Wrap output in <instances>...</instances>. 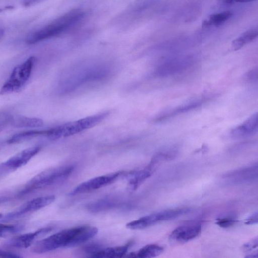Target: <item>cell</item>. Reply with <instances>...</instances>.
Masks as SVG:
<instances>
[{
    "label": "cell",
    "instance_id": "1f68e13d",
    "mask_svg": "<svg viewBox=\"0 0 258 258\" xmlns=\"http://www.w3.org/2000/svg\"><path fill=\"white\" fill-rule=\"evenodd\" d=\"M43 1L44 0H23V5L25 7H29Z\"/></svg>",
    "mask_w": 258,
    "mask_h": 258
},
{
    "label": "cell",
    "instance_id": "7402d4cb",
    "mask_svg": "<svg viewBox=\"0 0 258 258\" xmlns=\"http://www.w3.org/2000/svg\"><path fill=\"white\" fill-rule=\"evenodd\" d=\"M108 114L105 112L93 115L77 120L82 131L92 127L103 120Z\"/></svg>",
    "mask_w": 258,
    "mask_h": 258
},
{
    "label": "cell",
    "instance_id": "484cf974",
    "mask_svg": "<svg viewBox=\"0 0 258 258\" xmlns=\"http://www.w3.org/2000/svg\"><path fill=\"white\" fill-rule=\"evenodd\" d=\"M12 115L6 112H0V132L10 124Z\"/></svg>",
    "mask_w": 258,
    "mask_h": 258
},
{
    "label": "cell",
    "instance_id": "30bf717a",
    "mask_svg": "<svg viewBox=\"0 0 258 258\" xmlns=\"http://www.w3.org/2000/svg\"><path fill=\"white\" fill-rule=\"evenodd\" d=\"M169 220V214L167 210L141 217L130 222L126 227L130 229H142L151 226L158 222Z\"/></svg>",
    "mask_w": 258,
    "mask_h": 258
},
{
    "label": "cell",
    "instance_id": "cb8c5ba5",
    "mask_svg": "<svg viewBox=\"0 0 258 258\" xmlns=\"http://www.w3.org/2000/svg\"><path fill=\"white\" fill-rule=\"evenodd\" d=\"M23 229L22 225L0 223V238L18 233Z\"/></svg>",
    "mask_w": 258,
    "mask_h": 258
},
{
    "label": "cell",
    "instance_id": "603a6c76",
    "mask_svg": "<svg viewBox=\"0 0 258 258\" xmlns=\"http://www.w3.org/2000/svg\"><path fill=\"white\" fill-rule=\"evenodd\" d=\"M201 104L200 101H196L190 102L189 104H187L184 105H182L181 107H178L175 109L171 111L169 113H167L166 114L163 115L161 117H159V119H164L165 118L172 116L177 114L183 113L189 110H191L193 109L196 108L199 106Z\"/></svg>",
    "mask_w": 258,
    "mask_h": 258
},
{
    "label": "cell",
    "instance_id": "4fadbf2b",
    "mask_svg": "<svg viewBox=\"0 0 258 258\" xmlns=\"http://www.w3.org/2000/svg\"><path fill=\"white\" fill-rule=\"evenodd\" d=\"M156 163L151 160L149 165L141 170L126 172L124 176L128 181L129 186L132 189H136L141 184L149 178L152 174Z\"/></svg>",
    "mask_w": 258,
    "mask_h": 258
},
{
    "label": "cell",
    "instance_id": "f546056e",
    "mask_svg": "<svg viewBox=\"0 0 258 258\" xmlns=\"http://www.w3.org/2000/svg\"><path fill=\"white\" fill-rule=\"evenodd\" d=\"M257 223V212L252 214L245 220V223L247 225H252Z\"/></svg>",
    "mask_w": 258,
    "mask_h": 258
},
{
    "label": "cell",
    "instance_id": "3957f363",
    "mask_svg": "<svg viewBox=\"0 0 258 258\" xmlns=\"http://www.w3.org/2000/svg\"><path fill=\"white\" fill-rule=\"evenodd\" d=\"M74 170L73 165H63L46 169L29 180L23 188L13 195L11 201L21 198L37 190L66 180Z\"/></svg>",
    "mask_w": 258,
    "mask_h": 258
},
{
    "label": "cell",
    "instance_id": "7c38bea8",
    "mask_svg": "<svg viewBox=\"0 0 258 258\" xmlns=\"http://www.w3.org/2000/svg\"><path fill=\"white\" fill-rule=\"evenodd\" d=\"M258 129V115L256 112L240 125L234 128L231 136L235 139H241L254 135Z\"/></svg>",
    "mask_w": 258,
    "mask_h": 258
},
{
    "label": "cell",
    "instance_id": "ba28073f",
    "mask_svg": "<svg viewBox=\"0 0 258 258\" xmlns=\"http://www.w3.org/2000/svg\"><path fill=\"white\" fill-rule=\"evenodd\" d=\"M201 230V224L189 223L176 228L172 231L169 237L171 240L177 242H185L197 237Z\"/></svg>",
    "mask_w": 258,
    "mask_h": 258
},
{
    "label": "cell",
    "instance_id": "ffe728a7",
    "mask_svg": "<svg viewBox=\"0 0 258 258\" xmlns=\"http://www.w3.org/2000/svg\"><path fill=\"white\" fill-rule=\"evenodd\" d=\"M47 135V130H30L23 132L14 135L12 136L8 141L9 144H15L28 140L34 137L40 136Z\"/></svg>",
    "mask_w": 258,
    "mask_h": 258
},
{
    "label": "cell",
    "instance_id": "4dcf8cb0",
    "mask_svg": "<svg viewBox=\"0 0 258 258\" xmlns=\"http://www.w3.org/2000/svg\"><path fill=\"white\" fill-rule=\"evenodd\" d=\"M220 2L227 4H234L236 3H247L254 0H219Z\"/></svg>",
    "mask_w": 258,
    "mask_h": 258
},
{
    "label": "cell",
    "instance_id": "4316f807",
    "mask_svg": "<svg viewBox=\"0 0 258 258\" xmlns=\"http://www.w3.org/2000/svg\"><path fill=\"white\" fill-rule=\"evenodd\" d=\"M257 69H253L245 74L244 79L247 82L255 81L257 80Z\"/></svg>",
    "mask_w": 258,
    "mask_h": 258
},
{
    "label": "cell",
    "instance_id": "44dd1931",
    "mask_svg": "<svg viewBox=\"0 0 258 258\" xmlns=\"http://www.w3.org/2000/svg\"><path fill=\"white\" fill-rule=\"evenodd\" d=\"M232 15V13L229 11L213 14L208 16L202 24L204 27L217 26L229 19Z\"/></svg>",
    "mask_w": 258,
    "mask_h": 258
},
{
    "label": "cell",
    "instance_id": "e0dca14e",
    "mask_svg": "<svg viewBox=\"0 0 258 258\" xmlns=\"http://www.w3.org/2000/svg\"><path fill=\"white\" fill-rule=\"evenodd\" d=\"M163 251V248L157 244L147 245L137 251L126 253L124 256L130 257H153L160 254Z\"/></svg>",
    "mask_w": 258,
    "mask_h": 258
},
{
    "label": "cell",
    "instance_id": "ac0fdd59",
    "mask_svg": "<svg viewBox=\"0 0 258 258\" xmlns=\"http://www.w3.org/2000/svg\"><path fill=\"white\" fill-rule=\"evenodd\" d=\"M258 35L257 28H253L244 32L232 42L231 48L233 50H237L245 44L254 40Z\"/></svg>",
    "mask_w": 258,
    "mask_h": 258
},
{
    "label": "cell",
    "instance_id": "8fae6325",
    "mask_svg": "<svg viewBox=\"0 0 258 258\" xmlns=\"http://www.w3.org/2000/svg\"><path fill=\"white\" fill-rule=\"evenodd\" d=\"M257 177V166L256 164L233 171L226 174L224 178L230 183H239L249 182Z\"/></svg>",
    "mask_w": 258,
    "mask_h": 258
},
{
    "label": "cell",
    "instance_id": "2e32d148",
    "mask_svg": "<svg viewBox=\"0 0 258 258\" xmlns=\"http://www.w3.org/2000/svg\"><path fill=\"white\" fill-rule=\"evenodd\" d=\"M10 124L15 127H37L42 126L43 125V121L38 118L17 115H12Z\"/></svg>",
    "mask_w": 258,
    "mask_h": 258
},
{
    "label": "cell",
    "instance_id": "d6a6232c",
    "mask_svg": "<svg viewBox=\"0 0 258 258\" xmlns=\"http://www.w3.org/2000/svg\"><path fill=\"white\" fill-rule=\"evenodd\" d=\"M4 34V30L0 28V39L3 36Z\"/></svg>",
    "mask_w": 258,
    "mask_h": 258
},
{
    "label": "cell",
    "instance_id": "9a60e30c",
    "mask_svg": "<svg viewBox=\"0 0 258 258\" xmlns=\"http://www.w3.org/2000/svg\"><path fill=\"white\" fill-rule=\"evenodd\" d=\"M132 242L130 241L121 246H117L107 248H101L93 255V257L106 258V257H122L125 256Z\"/></svg>",
    "mask_w": 258,
    "mask_h": 258
},
{
    "label": "cell",
    "instance_id": "277c9868",
    "mask_svg": "<svg viewBox=\"0 0 258 258\" xmlns=\"http://www.w3.org/2000/svg\"><path fill=\"white\" fill-rule=\"evenodd\" d=\"M35 57L30 56L23 63L17 66L0 90V94L5 95L20 90L28 81L35 63Z\"/></svg>",
    "mask_w": 258,
    "mask_h": 258
},
{
    "label": "cell",
    "instance_id": "f1b7e54d",
    "mask_svg": "<svg viewBox=\"0 0 258 258\" xmlns=\"http://www.w3.org/2000/svg\"><path fill=\"white\" fill-rule=\"evenodd\" d=\"M21 256L17 253L0 249V257L17 258Z\"/></svg>",
    "mask_w": 258,
    "mask_h": 258
},
{
    "label": "cell",
    "instance_id": "6da1fadb",
    "mask_svg": "<svg viewBox=\"0 0 258 258\" xmlns=\"http://www.w3.org/2000/svg\"><path fill=\"white\" fill-rule=\"evenodd\" d=\"M98 229L82 225L61 230L37 241L32 248L36 253H43L58 248L71 247L86 242L94 237Z\"/></svg>",
    "mask_w": 258,
    "mask_h": 258
},
{
    "label": "cell",
    "instance_id": "9c48e42d",
    "mask_svg": "<svg viewBox=\"0 0 258 258\" xmlns=\"http://www.w3.org/2000/svg\"><path fill=\"white\" fill-rule=\"evenodd\" d=\"M51 227H45L36 231L13 237L6 242V245L15 248H25L30 246L33 241L39 236L51 231Z\"/></svg>",
    "mask_w": 258,
    "mask_h": 258
},
{
    "label": "cell",
    "instance_id": "7a4b0ae2",
    "mask_svg": "<svg viewBox=\"0 0 258 258\" xmlns=\"http://www.w3.org/2000/svg\"><path fill=\"white\" fill-rule=\"evenodd\" d=\"M85 17L86 13L82 9L71 10L30 34L26 41L28 44H33L59 36L77 26Z\"/></svg>",
    "mask_w": 258,
    "mask_h": 258
},
{
    "label": "cell",
    "instance_id": "52a82bcc",
    "mask_svg": "<svg viewBox=\"0 0 258 258\" xmlns=\"http://www.w3.org/2000/svg\"><path fill=\"white\" fill-rule=\"evenodd\" d=\"M55 200V196L49 195L33 199L24 204L17 210L8 213L2 221H8L20 217L24 215L34 212L51 204Z\"/></svg>",
    "mask_w": 258,
    "mask_h": 258
},
{
    "label": "cell",
    "instance_id": "836d02e7",
    "mask_svg": "<svg viewBox=\"0 0 258 258\" xmlns=\"http://www.w3.org/2000/svg\"><path fill=\"white\" fill-rule=\"evenodd\" d=\"M2 217V214L0 213V218Z\"/></svg>",
    "mask_w": 258,
    "mask_h": 258
},
{
    "label": "cell",
    "instance_id": "5b68a950",
    "mask_svg": "<svg viewBox=\"0 0 258 258\" xmlns=\"http://www.w3.org/2000/svg\"><path fill=\"white\" fill-rule=\"evenodd\" d=\"M39 147H30L22 150L8 160L0 164V179L9 173L26 165L40 151Z\"/></svg>",
    "mask_w": 258,
    "mask_h": 258
},
{
    "label": "cell",
    "instance_id": "8992f818",
    "mask_svg": "<svg viewBox=\"0 0 258 258\" xmlns=\"http://www.w3.org/2000/svg\"><path fill=\"white\" fill-rule=\"evenodd\" d=\"M125 173V171H120L94 177L79 184L69 195L75 196L101 188L114 182Z\"/></svg>",
    "mask_w": 258,
    "mask_h": 258
},
{
    "label": "cell",
    "instance_id": "d4e9b609",
    "mask_svg": "<svg viewBox=\"0 0 258 258\" xmlns=\"http://www.w3.org/2000/svg\"><path fill=\"white\" fill-rule=\"evenodd\" d=\"M236 222L237 220L233 218L224 217L217 219L216 223L221 227L227 228L232 226Z\"/></svg>",
    "mask_w": 258,
    "mask_h": 258
},
{
    "label": "cell",
    "instance_id": "5bb4252c",
    "mask_svg": "<svg viewBox=\"0 0 258 258\" xmlns=\"http://www.w3.org/2000/svg\"><path fill=\"white\" fill-rule=\"evenodd\" d=\"M186 60H173L161 64L156 70V74L160 76H170L180 72L191 64Z\"/></svg>",
    "mask_w": 258,
    "mask_h": 258
},
{
    "label": "cell",
    "instance_id": "83f0119b",
    "mask_svg": "<svg viewBox=\"0 0 258 258\" xmlns=\"http://www.w3.org/2000/svg\"><path fill=\"white\" fill-rule=\"evenodd\" d=\"M257 238L252 239L243 245L242 249L246 252L249 251L257 247Z\"/></svg>",
    "mask_w": 258,
    "mask_h": 258
},
{
    "label": "cell",
    "instance_id": "d6986e66",
    "mask_svg": "<svg viewBox=\"0 0 258 258\" xmlns=\"http://www.w3.org/2000/svg\"><path fill=\"white\" fill-rule=\"evenodd\" d=\"M117 205V202L115 200L105 198L89 203L87 209L91 212L97 213L111 209Z\"/></svg>",
    "mask_w": 258,
    "mask_h": 258
}]
</instances>
